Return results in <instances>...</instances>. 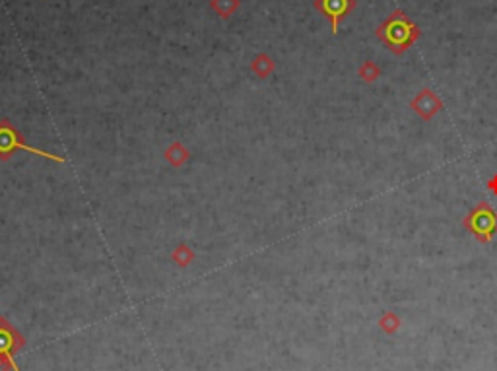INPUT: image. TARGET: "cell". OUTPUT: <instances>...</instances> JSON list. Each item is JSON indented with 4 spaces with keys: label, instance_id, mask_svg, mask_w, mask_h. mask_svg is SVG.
<instances>
[{
    "label": "cell",
    "instance_id": "cell-1",
    "mask_svg": "<svg viewBox=\"0 0 497 371\" xmlns=\"http://www.w3.org/2000/svg\"><path fill=\"white\" fill-rule=\"evenodd\" d=\"M375 35H377L379 41L385 45L388 51L396 55V57H400L420 39L421 31L402 8H396L375 29Z\"/></svg>",
    "mask_w": 497,
    "mask_h": 371
},
{
    "label": "cell",
    "instance_id": "cell-11",
    "mask_svg": "<svg viewBox=\"0 0 497 371\" xmlns=\"http://www.w3.org/2000/svg\"><path fill=\"white\" fill-rule=\"evenodd\" d=\"M172 259H173V262L177 265V267L187 268L190 265V262L195 260V251L190 249L189 245L181 243V245H177V247L173 249Z\"/></svg>",
    "mask_w": 497,
    "mask_h": 371
},
{
    "label": "cell",
    "instance_id": "cell-14",
    "mask_svg": "<svg viewBox=\"0 0 497 371\" xmlns=\"http://www.w3.org/2000/svg\"><path fill=\"white\" fill-rule=\"evenodd\" d=\"M0 371H14V370H12V365H10V363L6 362V360H4L2 356H0Z\"/></svg>",
    "mask_w": 497,
    "mask_h": 371
},
{
    "label": "cell",
    "instance_id": "cell-3",
    "mask_svg": "<svg viewBox=\"0 0 497 371\" xmlns=\"http://www.w3.org/2000/svg\"><path fill=\"white\" fill-rule=\"evenodd\" d=\"M14 150H26L29 154L39 155V158H45V160H51V162H57V164H64V162H66L62 155L49 154V152H45V150L29 146L26 140H24V136L12 127V122L2 121L0 122V158L6 160Z\"/></svg>",
    "mask_w": 497,
    "mask_h": 371
},
{
    "label": "cell",
    "instance_id": "cell-6",
    "mask_svg": "<svg viewBox=\"0 0 497 371\" xmlns=\"http://www.w3.org/2000/svg\"><path fill=\"white\" fill-rule=\"evenodd\" d=\"M315 8L330 22V29L336 35L340 24L356 8V0H315Z\"/></svg>",
    "mask_w": 497,
    "mask_h": 371
},
{
    "label": "cell",
    "instance_id": "cell-4",
    "mask_svg": "<svg viewBox=\"0 0 497 371\" xmlns=\"http://www.w3.org/2000/svg\"><path fill=\"white\" fill-rule=\"evenodd\" d=\"M24 346H26V338L20 335V330L12 327L4 317H0V356L12 365L14 371H20L14 358Z\"/></svg>",
    "mask_w": 497,
    "mask_h": 371
},
{
    "label": "cell",
    "instance_id": "cell-7",
    "mask_svg": "<svg viewBox=\"0 0 497 371\" xmlns=\"http://www.w3.org/2000/svg\"><path fill=\"white\" fill-rule=\"evenodd\" d=\"M165 160L173 165V167H183V165L189 162V150L183 142H173L172 146L165 150Z\"/></svg>",
    "mask_w": 497,
    "mask_h": 371
},
{
    "label": "cell",
    "instance_id": "cell-8",
    "mask_svg": "<svg viewBox=\"0 0 497 371\" xmlns=\"http://www.w3.org/2000/svg\"><path fill=\"white\" fill-rule=\"evenodd\" d=\"M274 61H272L266 52L257 55V57L253 59V62H251V70H253V74H257L258 78H268L274 72Z\"/></svg>",
    "mask_w": 497,
    "mask_h": 371
},
{
    "label": "cell",
    "instance_id": "cell-13",
    "mask_svg": "<svg viewBox=\"0 0 497 371\" xmlns=\"http://www.w3.org/2000/svg\"><path fill=\"white\" fill-rule=\"evenodd\" d=\"M486 187H488V190L493 195V197H497V173H493L488 181H486Z\"/></svg>",
    "mask_w": 497,
    "mask_h": 371
},
{
    "label": "cell",
    "instance_id": "cell-12",
    "mask_svg": "<svg viewBox=\"0 0 497 371\" xmlns=\"http://www.w3.org/2000/svg\"><path fill=\"white\" fill-rule=\"evenodd\" d=\"M210 6L222 18H230L239 6V0H212Z\"/></svg>",
    "mask_w": 497,
    "mask_h": 371
},
{
    "label": "cell",
    "instance_id": "cell-9",
    "mask_svg": "<svg viewBox=\"0 0 497 371\" xmlns=\"http://www.w3.org/2000/svg\"><path fill=\"white\" fill-rule=\"evenodd\" d=\"M377 325L385 335H396V332L400 330V327H402V319L396 315L395 311H385V313L379 317Z\"/></svg>",
    "mask_w": 497,
    "mask_h": 371
},
{
    "label": "cell",
    "instance_id": "cell-5",
    "mask_svg": "<svg viewBox=\"0 0 497 371\" xmlns=\"http://www.w3.org/2000/svg\"><path fill=\"white\" fill-rule=\"evenodd\" d=\"M443 107H445V105H443V99H441L438 92L431 90V88H421L420 92L410 99V109L420 117L421 121L426 122L433 121L435 115L443 111Z\"/></svg>",
    "mask_w": 497,
    "mask_h": 371
},
{
    "label": "cell",
    "instance_id": "cell-10",
    "mask_svg": "<svg viewBox=\"0 0 497 371\" xmlns=\"http://www.w3.org/2000/svg\"><path fill=\"white\" fill-rule=\"evenodd\" d=\"M381 74H383V70H381V66H379L377 62L373 61H363L360 64V69H358V76H360L365 84H373V82H377L379 78H381Z\"/></svg>",
    "mask_w": 497,
    "mask_h": 371
},
{
    "label": "cell",
    "instance_id": "cell-2",
    "mask_svg": "<svg viewBox=\"0 0 497 371\" xmlns=\"http://www.w3.org/2000/svg\"><path fill=\"white\" fill-rule=\"evenodd\" d=\"M463 227L474 235L482 245H489L497 235V210L489 202L482 200L463 218Z\"/></svg>",
    "mask_w": 497,
    "mask_h": 371
}]
</instances>
